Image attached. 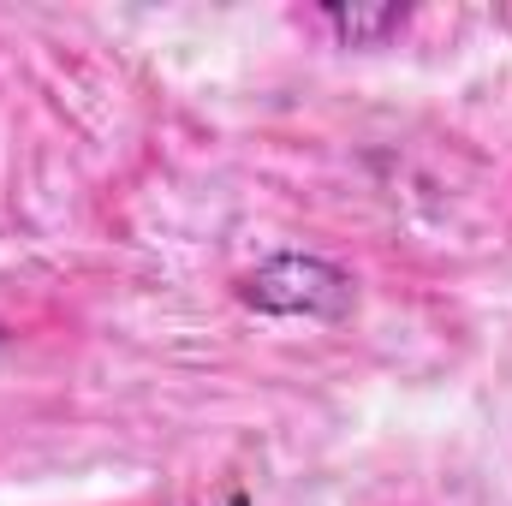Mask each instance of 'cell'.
I'll list each match as a JSON object with an SVG mask.
<instances>
[{"label": "cell", "mask_w": 512, "mask_h": 506, "mask_svg": "<svg viewBox=\"0 0 512 506\" xmlns=\"http://www.w3.org/2000/svg\"><path fill=\"white\" fill-rule=\"evenodd\" d=\"M239 298L262 310V316H304V322H340L352 316L358 304V280L328 262V256H304V251H286V256H268L262 268H251L239 280Z\"/></svg>", "instance_id": "6da1fadb"}, {"label": "cell", "mask_w": 512, "mask_h": 506, "mask_svg": "<svg viewBox=\"0 0 512 506\" xmlns=\"http://www.w3.org/2000/svg\"><path fill=\"white\" fill-rule=\"evenodd\" d=\"M340 42H352V48H376V42H387L393 30H405V6H322L316 12Z\"/></svg>", "instance_id": "7a4b0ae2"}]
</instances>
